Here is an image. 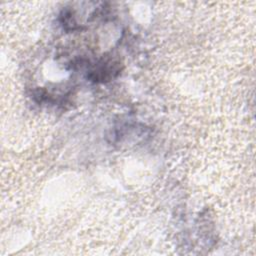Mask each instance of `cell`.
I'll return each mask as SVG.
<instances>
[{"mask_svg":"<svg viewBox=\"0 0 256 256\" xmlns=\"http://www.w3.org/2000/svg\"><path fill=\"white\" fill-rule=\"evenodd\" d=\"M117 64L112 62H104L100 64L93 72H91L90 78L94 81H104L113 77L114 73H118L119 69L116 67Z\"/></svg>","mask_w":256,"mask_h":256,"instance_id":"obj_1","label":"cell"}]
</instances>
